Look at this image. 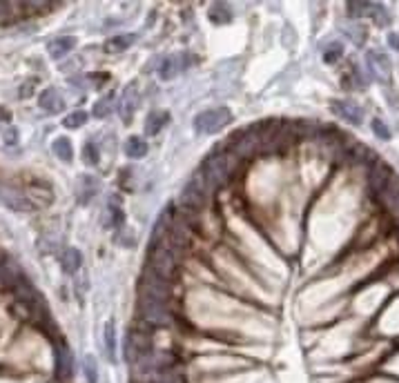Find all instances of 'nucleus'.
<instances>
[{
    "instance_id": "f257e3e1",
    "label": "nucleus",
    "mask_w": 399,
    "mask_h": 383,
    "mask_svg": "<svg viewBox=\"0 0 399 383\" xmlns=\"http://www.w3.org/2000/svg\"><path fill=\"white\" fill-rule=\"evenodd\" d=\"M234 167H237V158L230 154L226 147H217L203 158L197 174L203 178V183L208 185V190L215 192L219 187L228 185V181L234 174Z\"/></svg>"
},
{
    "instance_id": "cd10ccee",
    "label": "nucleus",
    "mask_w": 399,
    "mask_h": 383,
    "mask_svg": "<svg viewBox=\"0 0 399 383\" xmlns=\"http://www.w3.org/2000/svg\"><path fill=\"white\" fill-rule=\"evenodd\" d=\"M341 53H343L341 42H330V47H326V51H324V60L326 62H335V60L341 58Z\"/></svg>"
},
{
    "instance_id": "7c9ffc66",
    "label": "nucleus",
    "mask_w": 399,
    "mask_h": 383,
    "mask_svg": "<svg viewBox=\"0 0 399 383\" xmlns=\"http://www.w3.org/2000/svg\"><path fill=\"white\" fill-rule=\"evenodd\" d=\"M388 45L395 51H399V34H388Z\"/></svg>"
},
{
    "instance_id": "5701e85b",
    "label": "nucleus",
    "mask_w": 399,
    "mask_h": 383,
    "mask_svg": "<svg viewBox=\"0 0 399 383\" xmlns=\"http://www.w3.org/2000/svg\"><path fill=\"white\" fill-rule=\"evenodd\" d=\"M83 372L87 383H99V365H96V359L92 354L83 356Z\"/></svg>"
},
{
    "instance_id": "9b49d317",
    "label": "nucleus",
    "mask_w": 399,
    "mask_h": 383,
    "mask_svg": "<svg viewBox=\"0 0 399 383\" xmlns=\"http://www.w3.org/2000/svg\"><path fill=\"white\" fill-rule=\"evenodd\" d=\"M185 67H188L185 56H167L161 62V67H158V76H161L163 80H172L174 76H179Z\"/></svg>"
},
{
    "instance_id": "4468645a",
    "label": "nucleus",
    "mask_w": 399,
    "mask_h": 383,
    "mask_svg": "<svg viewBox=\"0 0 399 383\" xmlns=\"http://www.w3.org/2000/svg\"><path fill=\"white\" fill-rule=\"evenodd\" d=\"M60 265H63V270L67 274H76L83 265V254L78 252L76 247H67L63 249V254H60Z\"/></svg>"
},
{
    "instance_id": "1a4fd4ad",
    "label": "nucleus",
    "mask_w": 399,
    "mask_h": 383,
    "mask_svg": "<svg viewBox=\"0 0 399 383\" xmlns=\"http://www.w3.org/2000/svg\"><path fill=\"white\" fill-rule=\"evenodd\" d=\"M0 196H3V205H7L10 210H16V212H34L36 210V203H34L27 194H21V192H14V190H3L0 187Z\"/></svg>"
},
{
    "instance_id": "f03ea898",
    "label": "nucleus",
    "mask_w": 399,
    "mask_h": 383,
    "mask_svg": "<svg viewBox=\"0 0 399 383\" xmlns=\"http://www.w3.org/2000/svg\"><path fill=\"white\" fill-rule=\"evenodd\" d=\"M179 263H181V256L172 252L170 245L165 240H149V247H147V272H152L161 279L174 283L176 276H179Z\"/></svg>"
},
{
    "instance_id": "2eb2a0df",
    "label": "nucleus",
    "mask_w": 399,
    "mask_h": 383,
    "mask_svg": "<svg viewBox=\"0 0 399 383\" xmlns=\"http://www.w3.org/2000/svg\"><path fill=\"white\" fill-rule=\"evenodd\" d=\"M103 343H105V354H108V361H117V325L114 321H108L103 330Z\"/></svg>"
},
{
    "instance_id": "ddd939ff",
    "label": "nucleus",
    "mask_w": 399,
    "mask_h": 383,
    "mask_svg": "<svg viewBox=\"0 0 399 383\" xmlns=\"http://www.w3.org/2000/svg\"><path fill=\"white\" fill-rule=\"evenodd\" d=\"M76 47V38L74 36H60V38H54L47 45V53L51 58H63L69 51Z\"/></svg>"
},
{
    "instance_id": "6ab92c4d",
    "label": "nucleus",
    "mask_w": 399,
    "mask_h": 383,
    "mask_svg": "<svg viewBox=\"0 0 399 383\" xmlns=\"http://www.w3.org/2000/svg\"><path fill=\"white\" fill-rule=\"evenodd\" d=\"M125 154L130 158H143L147 154V143L141 136H130L125 140Z\"/></svg>"
},
{
    "instance_id": "9d476101",
    "label": "nucleus",
    "mask_w": 399,
    "mask_h": 383,
    "mask_svg": "<svg viewBox=\"0 0 399 383\" xmlns=\"http://www.w3.org/2000/svg\"><path fill=\"white\" fill-rule=\"evenodd\" d=\"M361 16H366L372 21V25L377 27H388L390 25V14L384 5H377V3H363L361 5Z\"/></svg>"
},
{
    "instance_id": "39448f33",
    "label": "nucleus",
    "mask_w": 399,
    "mask_h": 383,
    "mask_svg": "<svg viewBox=\"0 0 399 383\" xmlns=\"http://www.w3.org/2000/svg\"><path fill=\"white\" fill-rule=\"evenodd\" d=\"M210 194L212 192L208 190V185L203 183V178L197 172H194L192 178L183 185V190H181V203L185 205V210L199 212L201 208H206V205H208Z\"/></svg>"
},
{
    "instance_id": "393cba45",
    "label": "nucleus",
    "mask_w": 399,
    "mask_h": 383,
    "mask_svg": "<svg viewBox=\"0 0 399 383\" xmlns=\"http://www.w3.org/2000/svg\"><path fill=\"white\" fill-rule=\"evenodd\" d=\"M114 112V98L112 96H103L101 101H96L94 105V116L96 119H105Z\"/></svg>"
},
{
    "instance_id": "dca6fc26",
    "label": "nucleus",
    "mask_w": 399,
    "mask_h": 383,
    "mask_svg": "<svg viewBox=\"0 0 399 383\" xmlns=\"http://www.w3.org/2000/svg\"><path fill=\"white\" fill-rule=\"evenodd\" d=\"M134 40H136V34H119V36H112V38L105 42V51H108V53H121V51H125Z\"/></svg>"
},
{
    "instance_id": "b1692460",
    "label": "nucleus",
    "mask_w": 399,
    "mask_h": 383,
    "mask_svg": "<svg viewBox=\"0 0 399 383\" xmlns=\"http://www.w3.org/2000/svg\"><path fill=\"white\" fill-rule=\"evenodd\" d=\"M25 5H16V3H7V0H0V23H7L12 18L19 16V12Z\"/></svg>"
},
{
    "instance_id": "0eeeda50",
    "label": "nucleus",
    "mask_w": 399,
    "mask_h": 383,
    "mask_svg": "<svg viewBox=\"0 0 399 383\" xmlns=\"http://www.w3.org/2000/svg\"><path fill=\"white\" fill-rule=\"evenodd\" d=\"M330 107L341 121L350 123V125H361V121H363V110L357 103L348 101V98H332Z\"/></svg>"
},
{
    "instance_id": "6e6552de",
    "label": "nucleus",
    "mask_w": 399,
    "mask_h": 383,
    "mask_svg": "<svg viewBox=\"0 0 399 383\" xmlns=\"http://www.w3.org/2000/svg\"><path fill=\"white\" fill-rule=\"evenodd\" d=\"M54 356H56V374L58 379L63 381H69L74 377V354L69 350L67 343H56V350H54Z\"/></svg>"
},
{
    "instance_id": "a211bd4d",
    "label": "nucleus",
    "mask_w": 399,
    "mask_h": 383,
    "mask_svg": "<svg viewBox=\"0 0 399 383\" xmlns=\"http://www.w3.org/2000/svg\"><path fill=\"white\" fill-rule=\"evenodd\" d=\"M167 123H170V114L167 112H152L145 121V132L149 134V136H156Z\"/></svg>"
},
{
    "instance_id": "423d86ee",
    "label": "nucleus",
    "mask_w": 399,
    "mask_h": 383,
    "mask_svg": "<svg viewBox=\"0 0 399 383\" xmlns=\"http://www.w3.org/2000/svg\"><path fill=\"white\" fill-rule=\"evenodd\" d=\"M366 69L372 78H377L379 83H390V76H393V65H390V58L384 51L370 49L366 56Z\"/></svg>"
},
{
    "instance_id": "aec40b11",
    "label": "nucleus",
    "mask_w": 399,
    "mask_h": 383,
    "mask_svg": "<svg viewBox=\"0 0 399 383\" xmlns=\"http://www.w3.org/2000/svg\"><path fill=\"white\" fill-rule=\"evenodd\" d=\"M210 21L212 23H215V25H219V23H230V21H232V9H230L228 5H221V3H217V5H212L210 7Z\"/></svg>"
},
{
    "instance_id": "20e7f679",
    "label": "nucleus",
    "mask_w": 399,
    "mask_h": 383,
    "mask_svg": "<svg viewBox=\"0 0 399 383\" xmlns=\"http://www.w3.org/2000/svg\"><path fill=\"white\" fill-rule=\"evenodd\" d=\"M232 114L228 107H212V110H203L194 116V132L197 134H219L221 129L230 125Z\"/></svg>"
},
{
    "instance_id": "473e14b6",
    "label": "nucleus",
    "mask_w": 399,
    "mask_h": 383,
    "mask_svg": "<svg viewBox=\"0 0 399 383\" xmlns=\"http://www.w3.org/2000/svg\"><path fill=\"white\" fill-rule=\"evenodd\" d=\"M397 236H399V221H397Z\"/></svg>"
},
{
    "instance_id": "c85d7f7f",
    "label": "nucleus",
    "mask_w": 399,
    "mask_h": 383,
    "mask_svg": "<svg viewBox=\"0 0 399 383\" xmlns=\"http://www.w3.org/2000/svg\"><path fill=\"white\" fill-rule=\"evenodd\" d=\"M83 158H85L87 165H96V163H99V149H96V145H94L92 140L83 147Z\"/></svg>"
},
{
    "instance_id": "f8f14e48",
    "label": "nucleus",
    "mask_w": 399,
    "mask_h": 383,
    "mask_svg": "<svg viewBox=\"0 0 399 383\" xmlns=\"http://www.w3.org/2000/svg\"><path fill=\"white\" fill-rule=\"evenodd\" d=\"M38 103H40V110H45L47 114H58V112L65 107V101L60 98V94L56 92L54 87L43 89V94H40V98H38Z\"/></svg>"
},
{
    "instance_id": "412c9836",
    "label": "nucleus",
    "mask_w": 399,
    "mask_h": 383,
    "mask_svg": "<svg viewBox=\"0 0 399 383\" xmlns=\"http://www.w3.org/2000/svg\"><path fill=\"white\" fill-rule=\"evenodd\" d=\"M94 194H96V181L92 176H81V183H78V201L83 205L90 203Z\"/></svg>"
},
{
    "instance_id": "bb28decb",
    "label": "nucleus",
    "mask_w": 399,
    "mask_h": 383,
    "mask_svg": "<svg viewBox=\"0 0 399 383\" xmlns=\"http://www.w3.org/2000/svg\"><path fill=\"white\" fill-rule=\"evenodd\" d=\"M370 127H372V134H375V136L381 138V140H390V138H393V134H390L388 125H386L384 121H381V119H375V121H372Z\"/></svg>"
},
{
    "instance_id": "c756f323",
    "label": "nucleus",
    "mask_w": 399,
    "mask_h": 383,
    "mask_svg": "<svg viewBox=\"0 0 399 383\" xmlns=\"http://www.w3.org/2000/svg\"><path fill=\"white\" fill-rule=\"evenodd\" d=\"M5 140L10 143V145H16V140H19V136H16V129L14 127H10L5 132Z\"/></svg>"
},
{
    "instance_id": "a878e982",
    "label": "nucleus",
    "mask_w": 399,
    "mask_h": 383,
    "mask_svg": "<svg viewBox=\"0 0 399 383\" xmlns=\"http://www.w3.org/2000/svg\"><path fill=\"white\" fill-rule=\"evenodd\" d=\"M87 123V112H83V110H76V112H72L69 116H65V121H63V125L67 129H76V127H81V125H85Z\"/></svg>"
},
{
    "instance_id": "2f4dec72",
    "label": "nucleus",
    "mask_w": 399,
    "mask_h": 383,
    "mask_svg": "<svg viewBox=\"0 0 399 383\" xmlns=\"http://www.w3.org/2000/svg\"><path fill=\"white\" fill-rule=\"evenodd\" d=\"M12 119V114L10 112H5L3 107H0V121H10Z\"/></svg>"
},
{
    "instance_id": "4be33fe9",
    "label": "nucleus",
    "mask_w": 399,
    "mask_h": 383,
    "mask_svg": "<svg viewBox=\"0 0 399 383\" xmlns=\"http://www.w3.org/2000/svg\"><path fill=\"white\" fill-rule=\"evenodd\" d=\"M54 154H56L60 160H65V163H72L74 149H72V143H69V138L60 136V138L54 140Z\"/></svg>"
},
{
    "instance_id": "f3484780",
    "label": "nucleus",
    "mask_w": 399,
    "mask_h": 383,
    "mask_svg": "<svg viewBox=\"0 0 399 383\" xmlns=\"http://www.w3.org/2000/svg\"><path fill=\"white\" fill-rule=\"evenodd\" d=\"M136 105H138V94H136V89H134V87H128V92L123 94L121 103H119V114L128 121L130 116L134 114Z\"/></svg>"
},
{
    "instance_id": "7ed1b4c3",
    "label": "nucleus",
    "mask_w": 399,
    "mask_h": 383,
    "mask_svg": "<svg viewBox=\"0 0 399 383\" xmlns=\"http://www.w3.org/2000/svg\"><path fill=\"white\" fill-rule=\"evenodd\" d=\"M138 325L154 330V328H167L172 325L174 312L172 303H156V301H143L138 299Z\"/></svg>"
}]
</instances>
